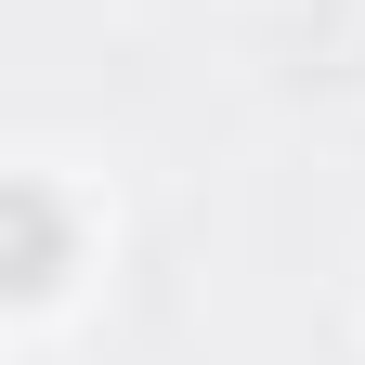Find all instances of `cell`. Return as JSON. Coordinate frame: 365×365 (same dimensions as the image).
<instances>
[]
</instances>
